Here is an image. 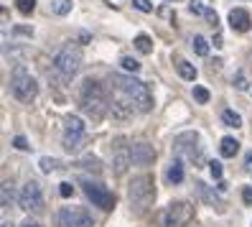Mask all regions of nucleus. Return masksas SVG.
Returning <instances> with one entry per match:
<instances>
[{"instance_id": "obj_37", "label": "nucleus", "mask_w": 252, "mask_h": 227, "mask_svg": "<svg viewBox=\"0 0 252 227\" xmlns=\"http://www.w3.org/2000/svg\"><path fill=\"white\" fill-rule=\"evenodd\" d=\"M204 16L209 18V23H212V26H217V21H219V18H217V13H214V10H206Z\"/></svg>"}, {"instance_id": "obj_14", "label": "nucleus", "mask_w": 252, "mask_h": 227, "mask_svg": "<svg viewBox=\"0 0 252 227\" xmlns=\"http://www.w3.org/2000/svg\"><path fill=\"white\" fill-rule=\"evenodd\" d=\"M132 105L127 102V100H112L110 102V113H112V117H117V120H127L130 115H132Z\"/></svg>"}, {"instance_id": "obj_17", "label": "nucleus", "mask_w": 252, "mask_h": 227, "mask_svg": "<svg viewBox=\"0 0 252 227\" xmlns=\"http://www.w3.org/2000/svg\"><path fill=\"white\" fill-rule=\"evenodd\" d=\"M196 189H199V194H201V199H204L206 204H212V207L221 209V199H219V196H217L214 191H209V187H206V184H201V181H199V184H196Z\"/></svg>"}, {"instance_id": "obj_9", "label": "nucleus", "mask_w": 252, "mask_h": 227, "mask_svg": "<svg viewBox=\"0 0 252 227\" xmlns=\"http://www.w3.org/2000/svg\"><path fill=\"white\" fill-rule=\"evenodd\" d=\"M56 225L59 227H94V220L84 207H62L56 212Z\"/></svg>"}, {"instance_id": "obj_1", "label": "nucleus", "mask_w": 252, "mask_h": 227, "mask_svg": "<svg viewBox=\"0 0 252 227\" xmlns=\"http://www.w3.org/2000/svg\"><path fill=\"white\" fill-rule=\"evenodd\" d=\"M110 82L117 87V92L123 95V100H127L138 113L153 110V95H151V89H148L145 82H140L135 77H125V74H112Z\"/></svg>"}, {"instance_id": "obj_38", "label": "nucleus", "mask_w": 252, "mask_h": 227, "mask_svg": "<svg viewBox=\"0 0 252 227\" xmlns=\"http://www.w3.org/2000/svg\"><path fill=\"white\" fill-rule=\"evenodd\" d=\"M21 227H43V225H41V222H36V220H26Z\"/></svg>"}, {"instance_id": "obj_15", "label": "nucleus", "mask_w": 252, "mask_h": 227, "mask_svg": "<svg viewBox=\"0 0 252 227\" xmlns=\"http://www.w3.org/2000/svg\"><path fill=\"white\" fill-rule=\"evenodd\" d=\"M64 148L69 151V153H77V151L82 148L84 143V133H74V130H64Z\"/></svg>"}, {"instance_id": "obj_35", "label": "nucleus", "mask_w": 252, "mask_h": 227, "mask_svg": "<svg viewBox=\"0 0 252 227\" xmlns=\"http://www.w3.org/2000/svg\"><path fill=\"white\" fill-rule=\"evenodd\" d=\"M13 199V191H10V184H3V207H8Z\"/></svg>"}, {"instance_id": "obj_31", "label": "nucleus", "mask_w": 252, "mask_h": 227, "mask_svg": "<svg viewBox=\"0 0 252 227\" xmlns=\"http://www.w3.org/2000/svg\"><path fill=\"white\" fill-rule=\"evenodd\" d=\"M59 194H62L64 199H69V196L74 194V187L69 184V181H64V184H59Z\"/></svg>"}, {"instance_id": "obj_12", "label": "nucleus", "mask_w": 252, "mask_h": 227, "mask_svg": "<svg viewBox=\"0 0 252 227\" xmlns=\"http://www.w3.org/2000/svg\"><path fill=\"white\" fill-rule=\"evenodd\" d=\"M130 156H132V163L135 166H151L156 161V151H153V146H148V143H132L130 146Z\"/></svg>"}, {"instance_id": "obj_4", "label": "nucleus", "mask_w": 252, "mask_h": 227, "mask_svg": "<svg viewBox=\"0 0 252 227\" xmlns=\"http://www.w3.org/2000/svg\"><path fill=\"white\" fill-rule=\"evenodd\" d=\"M54 67H56V72L62 74L64 79H71L74 74L79 72V67H82V49L74 46V43H66V46L56 54Z\"/></svg>"}, {"instance_id": "obj_24", "label": "nucleus", "mask_w": 252, "mask_h": 227, "mask_svg": "<svg viewBox=\"0 0 252 227\" xmlns=\"http://www.w3.org/2000/svg\"><path fill=\"white\" fill-rule=\"evenodd\" d=\"M16 8H18V13H23V16H31L33 8H36V0H16Z\"/></svg>"}, {"instance_id": "obj_2", "label": "nucleus", "mask_w": 252, "mask_h": 227, "mask_svg": "<svg viewBox=\"0 0 252 227\" xmlns=\"http://www.w3.org/2000/svg\"><path fill=\"white\" fill-rule=\"evenodd\" d=\"M79 105L94 123H99L110 110V100L105 95V87H102L97 79H87L79 89Z\"/></svg>"}, {"instance_id": "obj_6", "label": "nucleus", "mask_w": 252, "mask_h": 227, "mask_svg": "<svg viewBox=\"0 0 252 227\" xmlns=\"http://www.w3.org/2000/svg\"><path fill=\"white\" fill-rule=\"evenodd\" d=\"M10 92L21 102H31L36 97V92H38V84L23 67H18L16 72H13V77H10Z\"/></svg>"}, {"instance_id": "obj_34", "label": "nucleus", "mask_w": 252, "mask_h": 227, "mask_svg": "<svg viewBox=\"0 0 252 227\" xmlns=\"http://www.w3.org/2000/svg\"><path fill=\"white\" fill-rule=\"evenodd\" d=\"M209 171H212L214 179H221V163H219V161H212V163H209Z\"/></svg>"}, {"instance_id": "obj_13", "label": "nucleus", "mask_w": 252, "mask_h": 227, "mask_svg": "<svg viewBox=\"0 0 252 227\" xmlns=\"http://www.w3.org/2000/svg\"><path fill=\"white\" fill-rule=\"evenodd\" d=\"M250 13L245 10V8H234L232 13H229V26H232V31H247V28H250Z\"/></svg>"}, {"instance_id": "obj_36", "label": "nucleus", "mask_w": 252, "mask_h": 227, "mask_svg": "<svg viewBox=\"0 0 252 227\" xmlns=\"http://www.w3.org/2000/svg\"><path fill=\"white\" fill-rule=\"evenodd\" d=\"M242 202L245 204H252V187H245L242 189Z\"/></svg>"}, {"instance_id": "obj_19", "label": "nucleus", "mask_w": 252, "mask_h": 227, "mask_svg": "<svg viewBox=\"0 0 252 227\" xmlns=\"http://www.w3.org/2000/svg\"><path fill=\"white\" fill-rule=\"evenodd\" d=\"M168 181H171V184H181V181H184V166H181V161H173V163H171Z\"/></svg>"}, {"instance_id": "obj_21", "label": "nucleus", "mask_w": 252, "mask_h": 227, "mask_svg": "<svg viewBox=\"0 0 252 227\" xmlns=\"http://www.w3.org/2000/svg\"><path fill=\"white\" fill-rule=\"evenodd\" d=\"M135 49H138L140 54H151V51H153V41H151V36L140 34V36L135 38Z\"/></svg>"}, {"instance_id": "obj_27", "label": "nucleus", "mask_w": 252, "mask_h": 227, "mask_svg": "<svg viewBox=\"0 0 252 227\" xmlns=\"http://www.w3.org/2000/svg\"><path fill=\"white\" fill-rule=\"evenodd\" d=\"M120 64H123V69H125V72H132V74H135V72L140 69V64H138L132 56H123V59H120Z\"/></svg>"}, {"instance_id": "obj_8", "label": "nucleus", "mask_w": 252, "mask_h": 227, "mask_svg": "<svg viewBox=\"0 0 252 227\" xmlns=\"http://www.w3.org/2000/svg\"><path fill=\"white\" fill-rule=\"evenodd\" d=\"M194 220V204L189 202H171L163 212V227H186Z\"/></svg>"}, {"instance_id": "obj_28", "label": "nucleus", "mask_w": 252, "mask_h": 227, "mask_svg": "<svg viewBox=\"0 0 252 227\" xmlns=\"http://www.w3.org/2000/svg\"><path fill=\"white\" fill-rule=\"evenodd\" d=\"M194 100L199 105H206L209 102V89H204V87H194Z\"/></svg>"}, {"instance_id": "obj_7", "label": "nucleus", "mask_w": 252, "mask_h": 227, "mask_svg": "<svg viewBox=\"0 0 252 227\" xmlns=\"http://www.w3.org/2000/svg\"><path fill=\"white\" fill-rule=\"evenodd\" d=\"M82 189H84V194H87V199H90L94 207L105 209V212L115 209V194H112L107 187L97 184V181H92V179H82Z\"/></svg>"}, {"instance_id": "obj_33", "label": "nucleus", "mask_w": 252, "mask_h": 227, "mask_svg": "<svg viewBox=\"0 0 252 227\" xmlns=\"http://www.w3.org/2000/svg\"><path fill=\"white\" fill-rule=\"evenodd\" d=\"M189 10H191V13H196V16L206 13V10H204V5H201V0H191V3H189Z\"/></svg>"}, {"instance_id": "obj_39", "label": "nucleus", "mask_w": 252, "mask_h": 227, "mask_svg": "<svg viewBox=\"0 0 252 227\" xmlns=\"http://www.w3.org/2000/svg\"><path fill=\"white\" fill-rule=\"evenodd\" d=\"M0 227H13V222H3V225H0Z\"/></svg>"}, {"instance_id": "obj_11", "label": "nucleus", "mask_w": 252, "mask_h": 227, "mask_svg": "<svg viewBox=\"0 0 252 227\" xmlns=\"http://www.w3.org/2000/svg\"><path fill=\"white\" fill-rule=\"evenodd\" d=\"M130 163H132V156H130L127 141H125V138H117V141H115V148H112V166H115V174H125Z\"/></svg>"}, {"instance_id": "obj_20", "label": "nucleus", "mask_w": 252, "mask_h": 227, "mask_svg": "<svg viewBox=\"0 0 252 227\" xmlns=\"http://www.w3.org/2000/svg\"><path fill=\"white\" fill-rule=\"evenodd\" d=\"M221 123H224L227 128H240L242 125V117L237 115L234 110H224V113H221Z\"/></svg>"}, {"instance_id": "obj_10", "label": "nucleus", "mask_w": 252, "mask_h": 227, "mask_svg": "<svg viewBox=\"0 0 252 227\" xmlns=\"http://www.w3.org/2000/svg\"><path fill=\"white\" fill-rule=\"evenodd\" d=\"M18 204L26 212H41L43 209V194H41V187L36 181H26V187L18 194Z\"/></svg>"}, {"instance_id": "obj_29", "label": "nucleus", "mask_w": 252, "mask_h": 227, "mask_svg": "<svg viewBox=\"0 0 252 227\" xmlns=\"http://www.w3.org/2000/svg\"><path fill=\"white\" fill-rule=\"evenodd\" d=\"M234 87L240 89V92H245V89H247V77H245V72H237V74H234Z\"/></svg>"}, {"instance_id": "obj_23", "label": "nucleus", "mask_w": 252, "mask_h": 227, "mask_svg": "<svg viewBox=\"0 0 252 227\" xmlns=\"http://www.w3.org/2000/svg\"><path fill=\"white\" fill-rule=\"evenodd\" d=\"M38 166H41L43 174H51V171L59 169V161H56V158H49V156H43V158L38 161Z\"/></svg>"}, {"instance_id": "obj_22", "label": "nucleus", "mask_w": 252, "mask_h": 227, "mask_svg": "<svg viewBox=\"0 0 252 227\" xmlns=\"http://www.w3.org/2000/svg\"><path fill=\"white\" fill-rule=\"evenodd\" d=\"M64 125H66V130L84 133V123H82V117H77V115H69V117L64 120Z\"/></svg>"}, {"instance_id": "obj_32", "label": "nucleus", "mask_w": 252, "mask_h": 227, "mask_svg": "<svg viewBox=\"0 0 252 227\" xmlns=\"http://www.w3.org/2000/svg\"><path fill=\"white\" fill-rule=\"evenodd\" d=\"M13 146H16L18 151H28L31 146H28V141L23 138V135H16V138H13Z\"/></svg>"}, {"instance_id": "obj_3", "label": "nucleus", "mask_w": 252, "mask_h": 227, "mask_svg": "<svg viewBox=\"0 0 252 227\" xmlns=\"http://www.w3.org/2000/svg\"><path fill=\"white\" fill-rule=\"evenodd\" d=\"M127 199H130V207L135 212H145L148 207L153 204L156 199V184H153V176L148 174H140L130 181V189H127Z\"/></svg>"}, {"instance_id": "obj_25", "label": "nucleus", "mask_w": 252, "mask_h": 227, "mask_svg": "<svg viewBox=\"0 0 252 227\" xmlns=\"http://www.w3.org/2000/svg\"><path fill=\"white\" fill-rule=\"evenodd\" d=\"M194 51H196L199 56H206V54H209V43H206L204 36H194Z\"/></svg>"}, {"instance_id": "obj_5", "label": "nucleus", "mask_w": 252, "mask_h": 227, "mask_svg": "<svg viewBox=\"0 0 252 227\" xmlns=\"http://www.w3.org/2000/svg\"><path fill=\"white\" fill-rule=\"evenodd\" d=\"M173 151L179 158H186L194 166H201L204 163V151L199 146V135L196 133H181L179 138L173 141Z\"/></svg>"}, {"instance_id": "obj_26", "label": "nucleus", "mask_w": 252, "mask_h": 227, "mask_svg": "<svg viewBox=\"0 0 252 227\" xmlns=\"http://www.w3.org/2000/svg\"><path fill=\"white\" fill-rule=\"evenodd\" d=\"M71 10V0H54V13L56 16H66Z\"/></svg>"}, {"instance_id": "obj_30", "label": "nucleus", "mask_w": 252, "mask_h": 227, "mask_svg": "<svg viewBox=\"0 0 252 227\" xmlns=\"http://www.w3.org/2000/svg\"><path fill=\"white\" fill-rule=\"evenodd\" d=\"M132 5H135L138 10H143V13H153V3H151V0H132Z\"/></svg>"}, {"instance_id": "obj_16", "label": "nucleus", "mask_w": 252, "mask_h": 227, "mask_svg": "<svg viewBox=\"0 0 252 227\" xmlns=\"http://www.w3.org/2000/svg\"><path fill=\"white\" fill-rule=\"evenodd\" d=\"M237 151H240V143H237L234 138H221V143H219V153L224 156V158H232V156H237Z\"/></svg>"}, {"instance_id": "obj_18", "label": "nucleus", "mask_w": 252, "mask_h": 227, "mask_svg": "<svg viewBox=\"0 0 252 227\" xmlns=\"http://www.w3.org/2000/svg\"><path fill=\"white\" fill-rule=\"evenodd\" d=\"M176 69H179L181 79H186V82H194L196 79V69H194V64H189L186 59H179V62H176Z\"/></svg>"}]
</instances>
